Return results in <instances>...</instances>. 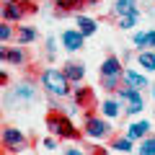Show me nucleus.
Listing matches in <instances>:
<instances>
[{"mask_svg":"<svg viewBox=\"0 0 155 155\" xmlns=\"http://www.w3.org/2000/svg\"><path fill=\"white\" fill-rule=\"evenodd\" d=\"M39 85L47 91L49 98H57V101L72 96V83L65 78L62 67L60 70H57V67H44V70L39 72Z\"/></svg>","mask_w":155,"mask_h":155,"instance_id":"obj_1","label":"nucleus"},{"mask_svg":"<svg viewBox=\"0 0 155 155\" xmlns=\"http://www.w3.org/2000/svg\"><path fill=\"white\" fill-rule=\"evenodd\" d=\"M47 129H49L57 140H72V142H75V140L83 137V129L75 127L72 116H67L65 111H60V109H52L49 114H47Z\"/></svg>","mask_w":155,"mask_h":155,"instance_id":"obj_2","label":"nucleus"},{"mask_svg":"<svg viewBox=\"0 0 155 155\" xmlns=\"http://www.w3.org/2000/svg\"><path fill=\"white\" fill-rule=\"evenodd\" d=\"M3 104H5V109H23V106H34L39 104V88L34 83H18L16 88H11L5 93V98H3Z\"/></svg>","mask_w":155,"mask_h":155,"instance_id":"obj_3","label":"nucleus"},{"mask_svg":"<svg viewBox=\"0 0 155 155\" xmlns=\"http://www.w3.org/2000/svg\"><path fill=\"white\" fill-rule=\"evenodd\" d=\"M83 134L91 137L93 142H106V140L114 137V127L109 124L106 116H98L93 111H88L85 114V122H83Z\"/></svg>","mask_w":155,"mask_h":155,"instance_id":"obj_4","label":"nucleus"},{"mask_svg":"<svg viewBox=\"0 0 155 155\" xmlns=\"http://www.w3.org/2000/svg\"><path fill=\"white\" fill-rule=\"evenodd\" d=\"M26 147H28V137L18 127H11V124L0 127V150H3V153L18 155V153H23Z\"/></svg>","mask_w":155,"mask_h":155,"instance_id":"obj_5","label":"nucleus"},{"mask_svg":"<svg viewBox=\"0 0 155 155\" xmlns=\"http://www.w3.org/2000/svg\"><path fill=\"white\" fill-rule=\"evenodd\" d=\"M116 101L122 104V114H140L145 109V98H142V91L137 88H129V85H122L116 91Z\"/></svg>","mask_w":155,"mask_h":155,"instance_id":"obj_6","label":"nucleus"},{"mask_svg":"<svg viewBox=\"0 0 155 155\" xmlns=\"http://www.w3.org/2000/svg\"><path fill=\"white\" fill-rule=\"evenodd\" d=\"M72 101H75V106L80 111H93L96 109V91L91 88V85H72Z\"/></svg>","mask_w":155,"mask_h":155,"instance_id":"obj_7","label":"nucleus"},{"mask_svg":"<svg viewBox=\"0 0 155 155\" xmlns=\"http://www.w3.org/2000/svg\"><path fill=\"white\" fill-rule=\"evenodd\" d=\"M122 80H124V85H129V88H137V91L150 88V80H147V78H145L140 70H134V67H124Z\"/></svg>","mask_w":155,"mask_h":155,"instance_id":"obj_8","label":"nucleus"},{"mask_svg":"<svg viewBox=\"0 0 155 155\" xmlns=\"http://www.w3.org/2000/svg\"><path fill=\"white\" fill-rule=\"evenodd\" d=\"M85 44V36L78 28H65L62 31V47H65L67 52H78V49H83Z\"/></svg>","mask_w":155,"mask_h":155,"instance_id":"obj_9","label":"nucleus"},{"mask_svg":"<svg viewBox=\"0 0 155 155\" xmlns=\"http://www.w3.org/2000/svg\"><path fill=\"white\" fill-rule=\"evenodd\" d=\"M26 18V11H23L21 0L18 3H3V21L8 23H21Z\"/></svg>","mask_w":155,"mask_h":155,"instance_id":"obj_10","label":"nucleus"},{"mask_svg":"<svg viewBox=\"0 0 155 155\" xmlns=\"http://www.w3.org/2000/svg\"><path fill=\"white\" fill-rule=\"evenodd\" d=\"M62 72H65V78L70 80L72 85H78V83L85 78V65H83V62H72V60H70V62L62 65Z\"/></svg>","mask_w":155,"mask_h":155,"instance_id":"obj_11","label":"nucleus"},{"mask_svg":"<svg viewBox=\"0 0 155 155\" xmlns=\"http://www.w3.org/2000/svg\"><path fill=\"white\" fill-rule=\"evenodd\" d=\"M150 134V122L147 119H140V122H132L127 127V132H124V137H129L132 142H140L142 137H147Z\"/></svg>","mask_w":155,"mask_h":155,"instance_id":"obj_12","label":"nucleus"},{"mask_svg":"<svg viewBox=\"0 0 155 155\" xmlns=\"http://www.w3.org/2000/svg\"><path fill=\"white\" fill-rule=\"evenodd\" d=\"M85 8L83 0H54V16H67V13H80Z\"/></svg>","mask_w":155,"mask_h":155,"instance_id":"obj_13","label":"nucleus"},{"mask_svg":"<svg viewBox=\"0 0 155 155\" xmlns=\"http://www.w3.org/2000/svg\"><path fill=\"white\" fill-rule=\"evenodd\" d=\"M98 72H101V75H116V78H122V72H124V65H122V60H119L116 54H109L104 62H101Z\"/></svg>","mask_w":155,"mask_h":155,"instance_id":"obj_14","label":"nucleus"},{"mask_svg":"<svg viewBox=\"0 0 155 155\" xmlns=\"http://www.w3.org/2000/svg\"><path fill=\"white\" fill-rule=\"evenodd\" d=\"M5 62L13 65V67H23V65H28V54H26V49H23L21 44L18 47H8L5 49Z\"/></svg>","mask_w":155,"mask_h":155,"instance_id":"obj_15","label":"nucleus"},{"mask_svg":"<svg viewBox=\"0 0 155 155\" xmlns=\"http://www.w3.org/2000/svg\"><path fill=\"white\" fill-rule=\"evenodd\" d=\"M75 26H78V31L83 34L85 39H88V36H93V34L98 31V23H96L93 18L83 16V13H75Z\"/></svg>","mask_w":155,"mask_h":155,"instance_id":"obj_16","label":"nucleus"},{"mask_svg":"<svg viewBox=\"0 0 155 155\" xmlns=\"http://www.w3.org/2000/svg\"><path fill=\"white\" fill-rule=\"evenodd\" d=\"M36 36H39V34H36V28H34V26H16V34H13L16 44H21V47L36 41Z\"/></svg>","mask_w":155,"mask_h":155,"instance_id":"obj_17","label":"nucleus"},{"mask_svg":"<svg viewBox=\"0 0 155 155\" xmlns=\"http://www.w3.org/2000/svg\"><path fill=\"white\" fill-rule=\"evenodd\" d=\"M109 150H116V153H122V155H127V153H132L134 150V142L129 137H119V134H114V137L109 140Z\"/></svg>","mask_w":155,"mask_h":155,"instance_id":"obj_18","label":"nucleus"},{"mask_svg":"<svg viewBox=\"0 0 155 155\" xmlns=\"http://www.w3.org/2000/svg\"><path fill=\"white\" fill-rule=\"evenodd\" d=\"M101 116H106V119H119L122 116V104L116 98H106L101 104Z\"/></svg>","mask_w":155,"mask_h":155,"instance_id":"obj_19","label":"nucleus"},{"mask_svg":"<svg viewBox=\"0 0 155 155\" xmlns=\"http://www.w3.org/2000/svg\"><path fill=\"white\" fill-rule=\"evenodd\" d=\"M137 65L147 72H155V49H140L137 52Z\"/></svg>","mask_w":155,"mask_h":155,"instance_id":"obj_20","label":"nucleus"},{"mask_svg":"<svg viewBox=\"0 0 155 155\" xmlns=\"http://www.w3.org/2000/svg\"><path fill=\"white\" fill-rule=\"evenodd\" d=\"M127 13H140L137 0H116L114 3V16H127Z\"/></svg>","mask_w":155,"mask_h":155,"instance_id":"obj_21","label":"nucleus"},{"mask_svg":"<svg viewBox=\"0 0 155 155\" xmlns=\"http://www.w3.org/2000/svg\"><path fill=\"white\" fill-rule=\"evenodd\" d=\"M137 155H155V137L147 134L137 142Z\"/></svg>","mask_w":155,"mask_h":155,"instance_id":"obj_22","label":"nucleus"},{"mask_svg":"<svg viewBox=\"0 0 155 155\" xmlns=\"http://www.w3.org/2000/svg\"><path fill=\"white\" fill-rule=\"evenodd\" d=\"M119 18V28L122 31H129V28H134L140 23V13H127V16H116Z\"/></svg>","mask_w":155,"mask_h":155,"instance_id":"obj_23","label":"nucleus"},{"mask_svg":"<svg viewBox=\"0 0 155 155\" xmlns=\"http://www.w3.org/2000/svg\"><path fill=\"white\" fill-rule=\"evenodd\" d=\"M119 80L122 78H116V75H101V88L109 91V93H116L119 91Z\"/></svg>","mask_w":155,"mask_h":155,"instance_id":"obj_24","label":"nucleus"},{"mask_svg":"<svg viewBox=\"0 0 155 155\" xmlns=\"http://www.w3.org/2000/svg\"><path fill=\"white\" fill-rule=\"evenodd\" d=\"M13 34H16V26L0 18V44H5V41H11V39H13Z\"/></svg>","mask_w":155,"mask_h":155,"instance_id":"obj_25","label":"nucleus"},{"mask_svg":"<svg viewBox=\"0 0 155 155\" xmlns=\"http://www.w3.org/2000/svg\"><path fill=\"white\" fill-rule=\"evenodd\" d=\"M132 44L140 47V49H150V34L147 31H137L132 36Z\"/></svg>","mask_w":155,"mask_h":155,"instance_id":"obj_26","label":"nucleus"},{"mask_svg":"<svg viewBox=\"0 0 155 155\" xmlns=\"http://www.w3.org/2000/svg\"><path fill=\"white\" fill-rule=\"evenodd\" d=\"M23 11H26V16H34V13H39V5L34 3V0H21Z\"/></svg>","mask_w":155,"mask_h":155,"instance_id":"obj_27","label":"nucleus"},{"mask_svg":"<svg viewBox=\"0 0 155 155\" xmlns=\"http://www.w3.org/2000/svg\"><path fill=\"white\" fill-rule=\"evenodd\" d=\"M88 155H109V147H104L101 142H96V145L88 147Z\"/></svg>","mask_w":155,"mask_h":155,"instance_id":"obj_28","label":"nucleus"},{"mask_svg":"<svg viewBox=\"0 0 155 155\" xmlns=\"http://www.w3.org/2000/svg\"><path fill=\"white\" fill-rule=\"evenodd\" d=\"M54 44H57V39H54V36L47 39V57H49V60L54 57Z\"/></svg>","mask_w":155,"mask_h":155,"instance_id":"obj_29","label":"nucleus"},{"mask_svg":"<svg viewBox=\"0 0 155 155\" xmlns=\"http://www.w3.org/2000/svg\"><path fill=\"white\" fill-rule=\"evenodd\" d=\"M62 155H85V150H80V147L72 145V147H65V150H62Z\"/></svg>","mask_w":155,"mask_h":155,"instance_id":"obj_30","label":"nucleus"},{"mask_svg":"<svg viewBox=\"0 0 155 155\" xmlns=\"http://www.w3.org/2000/svg\"><path fill=\"white\" fill-rule=\"evenodd\" d=\"M57 142H60L57 137H47V140H44V147H47V150H57Z\"/></svg>","mask_w":155,"mask_h":155,"instance_id":"obj_31","label":"nucleus"},{"mask_svg":"<svg viewBox=\"0 0 155 155\" xmlns=\"http://www.w3.org/2000/svg\"><path fill=\"white\" fill-rule=\"evenodd\" d=\"M8 83H11V75H8L5 70H0V88H5Z\"/></svg>","mask_w":155,"mask_h":155,"instance_id":"obj_32","label":"nucleus"},{"mask_svg":"<svg viewBox=\"0 0 155 155\" xmlns=\"http://www.w3.org/2000/svg\"><path fill=\"white\" fill-rule=\"evenodd\" d=\"M147 34H150V49H155V28H147Z\"/></svg>","mask_w":155,"mask_h":155,"instance_id":"obj_33","label":"nucleus"},{"mask_svg":"<svg viewBox=\"0 0 155 155\" xmlns=\"http://www.w3.org/2000/svg\"><path fill=\"white\" fill-rule=\"evenodd\" d=\"M83 3H85V8H98L101 0H83Z\"/></svg>","mask_w":155,"mask_h":155,"instance_id":"obj_34","label":"nucleus"},{"mask_svg":"<svg viewBox=\"0 0 155 155\" xmlns=\"http://www.w3.org/2000/svg\"><path fill=\"white\" fill-rule=\"evenodd\" d=\"M5 49L8 47H0V60H5Z\"/></svg>","mask_w":155,"mask_h":155,"instance_id":"obj_35","label":"nucleus"},{"mask_svg":"<svg viewBox=\"0 0 155 155\" xmlns=\"http://www.w3.org/2000/svg\"><path fill=\"white\" fill-rule=\"evenodd\" d=\"M150 93H153V101H155V85H150Z\"/></svg>","mask_w":155,"mask_h":155,"instance_id":"obj_36","label":"nucleus"},{"mask_svg":"<svg viewBox=\"0 0 155 155\" xmlns=\"http://www.w3.org/2000/svg\"><path fill=\"white\" fill-rule=\"evenodd\" d=\"M0 3H18V0H0Z\"/></svg>","mask_w":155,"mask_h":155,"instance_id":"obj_37","label":"nucleus"},{"mask_svg":"<svg viewBox=\"0 0 155 155\" xmlns=\"http://www.w3.org/2000/svg\"><path fill=\"white\" fill-rule=\"evenodd\" d=\"M0 18H3V5H0Z\"/></svg>","mask_w":155,"mask_h":155,"instance_id":"obj_38","label":"nucleus"},{"mask_svg":"<svg viewBox=\"0 0 155 155\" xmlns=\"http://www.w3.org/2000/svg\"><path fill=\"white\" fill-rule=\"evenodd\" d=\"M0 155H3V153H0Z\"/></svg>","mask_w":155,"mask_h":155,"instance_id":"obj_39","label":"nucleus"}]
</instances>
